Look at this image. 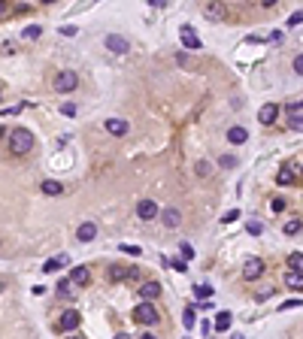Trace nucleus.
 <instances>
[{"label":"nucleus","instance_id":"nucleus-1","mask_svg":"<svg viewBox=\"0 0 303 339\" xmlns=\"http://www.w3.org/2000/svg\"><path fill=\"white\" fill-rule=\"evenodd\" d=\"M6 146L12 155H28L33 149V133L28 128H12V133L6 136Z\"/></svg>","mask_w":303,"mask_h":339},{"label":"nucleus","instance_id":"nucleus-2","mask_svg":"<svg viewBox=\"0 0 303 339\" xmlns=\"http://www.w3.org/2000/svg\"><path fill=\"white\" fill-rule=\"evenodd\" d=\"M76 85H79V76L73 73V70H64V73L55 76V91H61V94L76 91Z\"/></svg>","mask_w":303,"mask_h":339},{"label":"nucleus","instance_id":"nucleus-3","mask_svg":"<svg viewBox=\"0 0 303 339\" xmlns=\"http://www.w3.org/2000/svg\"><path fill=\"white\" fill-rule=\"evenodd\" d=\"M134 318L139 321V324H155V321H158V309L152 306V303H139V306L134 309Z\"/></svg>","mask_w":303,"mask_h":339},{"label":"nucleus","instance_id":"nucleus-4","mask_svg":"<svg viewBox=\"0 0 303 339\" xmlns=\"http://www.w3.org/2000/svg\"><path fill=\"white\" fill-rule=\"evenodd\" d=\"M264 276V261L261 258H248L246 263H243V279L246 282H255V279H261Z\"/></svg>","mask_w":303,"mask_h":339},{"label":"nucleus","instance_id":"nucleus-5","mask_svg":"<svg viewBox=\"0 0 303 339\" xmlns=\"http://www.w3.org/2000/svg\"><path fill=\"white\" fill-rule=\"evenodd\" d=\"M179 37H182V46H185V49H191V52H197V49H200V37L194 33L191 25H182V27H179Z\"/></svg>","mask_w":303,"mask_h":339},{"label":"nucleus","instance_id":"nucleus-6","mask_svg":"<svg viewBox=\"0 0 303 339\" xmlns=\"http://www.w3.org/2000/svg\"><path fill=\"white\" fill-rule=\"evenodd\" d=\"M131 276H137V270H128V266H121V263H112L110 270H106V282H124Z\"/></svg>","mask_w":303,"mask_h":339},{"label":"nucleus","instance_id":"nucleus-7","mask_svg":"<svg viewBox=\"0 0 303 339\" xmlns=\"http://www.w3.org/2000/svg\"><path fill=\"white\" fill-rule=\"evenodd\" d=\"M137 215H139L142 221H152V218L158 215V203H155V200H139V203H137Z\"/></svg>","mask_w":303,"mask_h":339},{"label":"nucleus","instance_id":"nucleus-8","mask_svg":"<svg viewBox=\"0 0 303 339\" xmlns=\"http://www.w3.org/2000/svg\"><path fill=\"white\" fill-rule=\"evenodd\" d=\"M106 49L115 52V55H124L131 46H128V40H124V37H118V33H110V37H106Z\"/></svg>","mask_w":303,"mask_h":339},{"label":"nucleus","instance_id":"nucleus-9","mask_svg":"<svg viewBox=\"0 0 303 339\" xmlns=\"http://www.w3.org/2000/svg\"><path fill=\"white\" fill-rule=\"evenodd\" d=\"M76 236H79V242H91V239L97 236V224H94V221H85V224H79Z\"/></svg>","mask_w":303,"mask_h":339},{"label":"nucleus","instance_id":"nucleus-10","mask_svg":"<svg viewBox=\"0 0 303 339\" xmlns=\"http://www.w3.org/2000/svg\"><path fill=\"white\" fill-rule=\"evenodd\" d=\"M276 115H279V106H276V103H267V106H261L258 121H261V124H273V121H276Z\"/></svg>","mask_w":303,"mask_h":339},{"label":"nucleus","instance_id":"nucleus-11","mask_svg":"<svg viewBox=\"0 0 303 339\" xmlns=\"http://www.w3.org/2000/svg\"><path fill=\"white\" fill-rule=\"evenodd\" d=\"M79 321H82V318H79L76 309H67V312L61 315V330H76V327H79Z\"/></svg>","mask_w":303,"mask_h":339},{"label":"nucleus","instance_id":"nucleus-12","mask_svg":"<svg viewBox=\"0 0 303 339\" xmlns=\"http://www.w3.org/2000/svg\"><path fill=\"white\" fill-rule=\"evenodd\" d=\"M70 282L79 285V288H85V285L91 282V273H88V266H73V273H70Z\"/></svg>","mask_w":303,"mask_h":339},{"label":"nucleus","instance_id":"nucleus-13","mask_svg":"<svg viewBox=\"0 0 303 339\" xmlns=\"http://www.w3.org/2000/svg\"><path fill=\"white\" fill-rule=\"evenodd\" d=\"M158 294H161V285H158V282H146V285L139 288V297H142V303H152Z\"/></svg>","mask_w":303,"mask_h":339},{"label":"nucleus","instance_id":"nucleus-14","mask_svg":"<svg viewBox=\"0 0 303 339\" xmlns=\"http://www.w3.org/2000/svg\"><path fill=\"white\" fill-rule=\"evenodd\" d=\"M224 12H227V6L219 3V0H216V3H206V6H203V15H206V19H212V22H216V19H224Z\"/></svg>","mask_w":303,"mask_h":339},{"label":"nucleus","instance_id":"nucleus-15","mask_svg":"<svg viewBox=\"0 0 303 339\" xmlns=\"http://www.w3.org/2000/svg\"><path fill=\"white\" fill-rule=\"evenodd\" d=\"M67 263H70V255H58V258H52V261L43 263V273H58L61 266H67Z\"/></svg>","mask_w":303,"mask_h":339},{"label":"nucleus","instance_id":"nucleus-16","mask_svg":"<svg viewBox=\"0 0 303 339\" xmlns=\"http://www.w3.org/2000/svg\"><path fill=\"white\" fill-rule=\"evenodd\" d=\"M106 130L115 133V136H124L128 133V121L124 118H106Z\"/></svg>","mask_w":303,"mask_h":339},{"label":"nucleus","instance_id":"nucleus-17","mask_svg":"<svg viewBox=\"0 0 303 339\" xmlns=\"http://www.w3.org/2000/svg\"><path fill=\"white\" fill-rule=\"evenodd\" d=\"M285 285H288V288H294V291H303V273L288 270V273H285Z\"/></svg>","mask_w":303,"mask_h":339},{"label":"nucleus","instance_id":"nucleus-18","mask_svg":"<svg viewBox=\"0 0 303 339\" xmlns=\"http://www.w3.org/2000/svg\"><path fill=\"white\" fill-rule=\"evenodd\" d=\"M227 139L234 142V146H243V142L248 139V130H246V128H230V130H227Z\"/></svg>","mask_w":303,"mask_h":339},{"label":"nucleus","instance_id":"nucleus-19","mask_svg":"<svg viewBox=\"0 0 303 339\" xmlns=\"http://www.w3.org/2000/svg\"><path fill=\"white\" fill-rule=\"evenodd\" d=\"M276 182H279V185H291V182H294V164H285V167L279 170V176H276Z\"/></svg>","mask_w":303,"mask_h":339},{"label":"nucleus","instance_id":"nucleus-20","mask_svg":"<svg viewBox=\"0 0 303 339\" xmlns=\"http://www.w3.org/2000/svg\"><path fill=\"white\" fill-rule=\"evenodd\" d=\"M179 221H182V215H179V209H164V224L167 227H179Z\"/></svg>","mask_w":303,"mask_h":339},{"label":"nucleus","instance_id":"nucleus-21","mask_svg":"<svg viewBox=\"0 0 303 339\" xmlns=\"http://www.w3.org/2000/svg\"><path fill=\"white\" fill-rule=\"evenodd\" d=\"M64 188H61V182H55V179H46L43 182V194H49V197H58Z\"/></svg>","mask_w":303,"mask_h":339},{"label":"nucleus","instance_id":"nucleus-22","mask_svg":"<svg viewBox=\"0 0 303 339\" xmlns=\"http://www.w3.org/2000/svg\"><path fill=\"white\" fill-rule=\"evenodd\" d=\"M230 321H234V315H230V312H219V315H216V330H227Z\"/></svg>","mask_w":303,"mask_h":339},{"label":"nucleus","instance_id":"nucleus-23","mask_svg":"<svg viewBox=\"0 0 303 339\" xmlns=\"http://www.w3.org/2000/svg\"><path fill=\"white\" fill-rule=\"evenodd\" d=\"M288 266L294 273H303V255L300 252H294V255H288Z\"/></svg>","mask_w":303,"mask_h":339},{"label":"nucleus","instance_id":"nucleus-24","mask_svg":"<svg viewBox=\"0 0 303 339\" xmlns=\"http://www.w3.org/2000/svg\"><path fill=\"white\" fill-rule=\"evenodd\" d=\"M70 291H73V282H70V279H61V282H58V294L70 300V297H73V294H70Z\"/></svg>","mask_w":303,"mask_h":339},{"label":"nucleus","instance_id":"nucleus-25","mask_svg":"<svg viewBox=\"0 0 303 339\" xmlns=\"http://www.w3.org/2000/svg\"><path fill=\"white\" fill-rule=\"evenodd\" d=\"M194 294H197V300H206V303H209L212 288H209V285H194Z\"/></svg>","mask_w":303,"mask_h":339},{"label":"nucleus","instance_id":"nucleus-26","mask_svg":"<svg viewBox=\"0 0 303 339\" xmlns=\"http://www.w3.org/2000/svg\"><path fill=\"white\" fill-rule=\"evenodd\" d=\"M246 230H248V234H252V236H258V234H261V230H264V224H261L258 218H252V221H248V224H246Z\"/></svg>","mask_w":303,"mask_h":339},{"label":"nucleus","instance_id":"nucleus-27","mask_svg":"<svg viewBox=\"0 0 303 339\" xmlns=\"http://www.w3.org/2000/svg\"><path fill=\"white\" fill-rule=\"evenodd\" d=\"M43 33V27H37V25H30V27H25V40H37Z\"/></svg>","mask_w":303,"mask_h":339},{"label":"nucleus","instance_id":"nucleus-28","mask_svg":"<svg viewBox=\"0 0 303 339\" xmlns=\"http://www.w3.org/2000/svg\"><path fill=\"white\" fill-rule=\"evenodd\" d=\"M179 252H182V261H191V258H194V248H191L188 242H182V245H179Z\"/></svg>","mask_w":303,"mask_h":339},{"label":"nucleus","instance_id":"nucleus-29","mask_svg":"<svg viewBox=\"0 0 303 339\" xmlns=\"http://www.w3.org/2000/svg\"><path fill=\"white\" fill-rule=\"evenodd\" d=\"M237 218H240V209H230V212H224V215H221V221H224V224L237 221Z\"/></svg>","mask_w":303,"mask_h":339},{"label":"nucleus","instance_id":"nucleus-30","mask_svg":"<svg viewBox=\"0 0 303 339\" xmlns=\"http://www.w3.org/2000/svg\"><path fill=\"white\" fill-rule=\"evenodd\" d=\"M297 230H300V221L294 218V221H288V224H285V234H288V236H294L297 234Z\"/></svg>","mask_w":303,"mask_h":339},{"label":"nucleus","instance_id":"nucleus-31","mask_svg":"<svg viewBox=\"0 0 303 339\" xmlns=\"http://www.w3.org/2000/svg\"><path fill=\"white\" fill-rule=\"evenodd\" d=\"M182 321H185V327H194V306L185 309V318H182Z\"/></svg>","mask_w":303,"mask_h":339},{"label":"nucleus","instance_id":"nucleus-32","mask_svg":"<svg viewBox=\"0 0 303 339\" xmlns=\"http://www.w3.org/2000/svg\"><path fill=\"white\" fill-rule=\"evenodd\" d=\"M300 109H303V100H294V103H288V112H291V118H294Z\"/></svg>","mask_w":303,"mask_h":339},{"label":"nucleus","instance_id":"nucleus-33","mask_svg":"<svg viewBox=\"0 0 303 339\" xmlns=\"http://www.w3.org/2000/svg\"><path fill=\"white\" fill-rule=\"evenodd\" d=\"M221 167H237V157L234 155H221Z\"/></svg>","mask_w":303,"mask_h":339},{"label":"nucleus","instance_id":"nucleus-34","mask_svg":"<svg viewBox=\"0 0 303 339\" xmlns=\"http://www.w3.org/2000/svg\"><path fill=\"white\" fill-rule=\"evenodd\" d=\"M170 266H173V270H179V273H185L188 270V261H170Z\"/></svg>","mask_w":303,"mask_h":339},{"label":"nucleus","instance_id":"nucleus-35","mask_svg":"<svg viewBox=\"0 0 303 339\" xmlns=\"http://www.w3.org/2000/svg\"><path fill=\"white\" fill-rule=\"evenodd\" d=\"M197 176H209V164H206V160H197Z\"/></svg>","mask_w":303,"mask_h":339},{"label":"nucleus","instance_id":"nucleus-36","mask_svg":"<svg viewBox=\"0 0 303 339\" xmlns=\"http://www.w3.org/2000/svg\"><path fill=\"white\" fill-rule=\"evenodd\" d=\"M61 112H64V115H76V106H73V103H64Z\"/></svg>","mask_w":303,"mask_h":339},{"label":"nucleus","instance_id":"nucleus-37","mask_svg":"<svg viewBox=\"0 0 303 339\" xmlns=\"http://www.w3.org/2000/svg\"><path fill=\"white\" fill-rule=\"evenodd\" d=\"M121 252H128V255H139L142 248H139V245H121Z\"/></svg>","mask_w":303,"mask_h":339},{"label":"nucleus","instance_id":"nucleus-38","mask_svg":"<svg viewBox=\"0 0 303 339\" xmlns=\"http://www.w3.org/2000/svg\"><path fill=\"white\" fill-rule=\"evenodd\" d=\"M294 73H300V76H303V55H297V58H294Z\"/></svg>","mask_w":303,"mask_h":339},{"label":"nucleus","instance_id":"nucleus-39","mask_svg":"<svg viewBox=\"0 0 303 339\" xmlns=\"http://www.w3.org/2000/svg\"><path fill=\"white\" fill-rule=\"evenodd\" d=\"M270 206H273V212H282V209H285V200H282V197H276Z\"/></svg>","mask_w":303,"mask_h":339},{"label":"nucleus","instance_id":"nucleus-40","mask_svg":"<svg viewBox=\"0 0 303 339\" xmlns=\"http://www.w3.org/2000/svg\"><path fill=\"white\" fill-rule=\"evenodd\" d=\"M300 22H303V9H300V12H294V15H291V19H288V25H300Z\"/></svg>","mask_w":303,"mask_h":339},{"label":"nucleus","instance_id":"nucleus-41","mask_svg":"<svg viewBox=\"0 0 303 339\" xmlns=\"http://www.w3.org/2000/svg\"><path fill=\"white\" fill-rule=\"evenodd\" d=\"M291 128H294V130H303V118H300V115L291 118Z\"/></svg>","mask_w":303,"mask_h":339},{"label":"nucleus","instance_id":"nucleus-42","mask_svg":"<svg viewBox=\"0 0 303 339\" xmlns=\"http://www.w3.org/2000/svg\"><path fill=\"white\" fill-rule=\"evenodd\" d=\"M61 33H64V37H76V27L67 25V27H61Z\"/></svg>","mask_w":303,"mask_h":339},{"label":"nucleus","instance_id":"nucleus-43","mask_svg":"<svg viewBox=\"0 0 303 339\" xmlns=\"http://www.w3.org/2000/svg\"><path fill=\"white\" fill-rule=\"evenodd\" d=\"M294 306H300V300H288V303H282V312H285V309H294Z\"/></svg>","mask_w":303,"mask_h":339},{"label":"nucleus","instance_id":"nucleus-44","mask_svg":"<svg viewBox=\"0 0 303 339\" xmlns=\"http://www.w3.org/2000/svg\"><path fill=\"white\" fill-rule=\"evenodd\" d=\"M12 52H15V49H12V43H9V40H3V55H12Z\"/></svg>","mask_w":303,"mask_h":339},{"label":"nucleus","instance_id":"nucleus-45","mask_svg":"<svg viewBox=\"0 0 303 339\" xmlns=\"http://www.w3.org/2000/svg\"><path fill=\"white\" fill-rule=\"evenodd\" d=\"M142 339H158V336H152V333H146V336H142Z\"/></svg>","mask_w":303,"mask_h":339},{"label":"nucleus","instance_id":"nucleus-46","mask_svg":"<svg viewBox=\"0 0 303 339\" xmlns=\"http://www.w3.org/2000/svg\"><path fill=\"white\" fill-rule=\"evenodd\" d=\"M115 339H128V336H124V333H118V336H115Z\"/></svg>","mask_w":303,"mask_h":339},{"label":"nucleus","instance_id":"nucleus-47","mask_svg":"<svg viewBox=\"0 0 303 339\" xmlns=\"http://www.w3.org/2000/svg\"><path fill=\"white\" fill-rule=\"evenodd\" d=\"M234 339H246V336H240V333H237V336H234Z\"/></svg>","mask_w":303,"mask_h":339},{"label":"nucleus","instance_id":"nucleus-48","mask_svg":"<svg viewBox=\"0 0 303 339\" xmlns=\"http://www.w3.org/2000/svg\"><path fill=\"white\" fill-rule=\"evenodd\" d=\"M70 339H79V336H70Z\"/></svg>","mask_w":303,"mask_h":339}]
</instances>
